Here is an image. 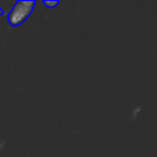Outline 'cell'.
I'll list each match as a JSON object with an SVG mask.
<instances>
[{"mask_svg": "<svg viewBox=\"0 0 157 157\" xmlns=\"http://www.w3.org/2000/svg\"><path fill=\"white\" fill-rule=\"evenodd\" d=\"M44 5L48 8H53V7H56L58 5V1H44Z\"/></svg>", "mask_w": 157, "mask_h": 157, "instance_id": "2", "label": "cell"}, {"mask_svg": "<svg viewBox=\"0 0 157 157\" xmlns=\"http://www.w3.org/2000/svg\"><path fill=\"white\" fill-rule=\"evenodd\" d=\"M2 13H3V12H2V10L0 9V15H1V14H2Z\"/></svg>", "mask_w": 157, "mask_h": 157, "instance_id": "3", "label": "cell"}, {"mask_svg": "<svg viewBox=\"0 0 157 157\" xmlns=\"http://www.w3.org/2000/svg\"><path fill=\"white\" fill-rule=\"evenodd\" d=\"M35 1H18L9 14V22L13 26L22 24L31 13Z\"/></svg>", "mask_w": 157, "mask_h": 157, "instance_id": "1", "label": "cell"}]
</instances>
